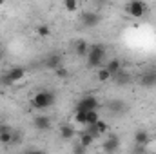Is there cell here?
Instances as JSON below:
<instances>
[{"instance_id":"cell-11","label":"cell","mask_w":156,"mask_h":154,"mask_svg":"<svg viewBox=\"0 0 156 154\" xmlns=\"http://www.w3.org/2000/svg\"><path fill=\"white\" fill-rule=\"evenodd\" d=\"M105 69H107V73L111 75V78H115L118 73L122 71V62H120L118 58H113V60H109V62H107Z\"/></svg>"},{"instance_id":"cell-31","label":"cell","mask_w":156,"mask_h":154,"mask_svg":"<svg viewBox=\"0 0 156 154\" xmlns=\"http://www.w3.org/2000/svg\"><path fill=\"white\" fill-rule=\"evenodd\" d=\"M149 154H156V152H149Z\"/></svg>"},{"instance_id":"cell-16","label":"cell","mask_w":156,"mask_h":154,"mask_svg":"<svg viewBox=\"0 0 156 154\" xmlns=\"http://www.w3.org/2000/svg\"><path fill=\"white\" fill-rule=\"evenodd\" d=\"M93 142H94V138H93L89 132H82V134H80V145H83L85 149H87L89 145H93Z\"/></svg>"},{"instance_id":"cell-32","label":"cell","mask_w":156,"mask_h":154,"mask_svg":"<svg viewBox=\"0 0 156 154\" xmlns=\"http://www.w3.org/2000/svg\"><path fill=\"white\" fill-rule=\"evenodd\" d=\"M2 4H4V2H0V5H2Z\"/></svg>"},{"instance_id":"cell-2","label":"cell","mask_w":156,"mask_h":154,"mask_svg":"<svg viewBox=\"0 0 156 154\" xmlns=\"http://www.w3.org/2000/svg\"><path fill=\"white\" fill-rule=\"evenodd\" d=\"M53 103H55V93L53 91H40V93H37L33 96V100H31V105L35 109H40V111L51 107Z\"/></svg>"},{"instance_id":"cell-4","label":"cell","mask_w":156,"mask_h":154,"mask_svg":"<svg viewBox=\"0 0 156 154\" xmlns=\"http://www.w3.org/2000/svg\"><path fill=\"white\" fill-rule=\"evenodd\" d=\"M125 9H127V13H129L131 16L140 18V16L145 15V11H147V4L142 2V0H133V2H129V4L125 5Z\"/></svg>"},{"instance_id":"cell-30","label":"cell","mask_w":156,"mask_h":154,"mask_svg":"<svg viewBox=\"0 0 156 154\" xmlns=\"http://www.w3.org/2000/svg\"><path fill=\"white\" fill-rule=\"evenodd\" d=\"M2 54H4V53H2V45H0V60H2Z\"/></svg>"},{"instance_id":"cell-21","label":"cell","mask_w":156,"mask_h":154,"mask_svg":"<svg viewBox=\"0 0 156 154\" xmlns=\"http://www.w3.org/2000/svg\"><path fill=\"white\" fill-rule=\"evenodd\" d=\"M96 78H98V82H102V83H104V82L111 80V75H109V73H107V69L104 67V69H100V71L96 73Z\"/></svg>"},{"instance_id":"cell-19","label":"cell","mask_w":156,"mask_h":154,"mask_svg":"<svg viewBox=\"0 0 156 154\" xmlns=\"http://www.w3.org/2000/svg\"><path fill=\"white\" fill-rule=\"evenodd\" d=\"M98 120H100L98 111H89V113H87V125H96Z\"/></svg>"},{"instance_id":"cell-13","label":"cell","mask_w":156,"mask_h":154,"mask_svg":"<svg viewBox=\"0 0 156 154\" xmlns=\"http://www.w3.org/2000/svg\"><path fill=\"white\" fill-rule=\"evenodd\" d=\"M60 138L62 140H73L75 138V129H73V125H62L60 127Z\"/></svg>"},{"instance_id":"cell-14","label":"cell","mask_w":156,"mask_h":154,"mask_svg":"<svg viewBox=\"0 0 156 154\" xmlns=\"http://www.w3.org/2000/svg\"><path fill=\"white\" fill-rule=\"evenodd\" d=\"M60 64H62V56H60V54H51V56L45 60V65H47L49 69H58Z\"/></svg>"},{"instance_id":"cell-18","label":"cell","mask_w":156,"mask_h":154,"mask_svg":"<svg viewBox=\"0 0 156 154\" xmlns=\"http://www.w3.org/2000/svg\"><path fill=\"white\" fill-rule=\"evenodd\" d=\"M35 31H37V35H38V37H42V38H45V37H49V35H51V29H49V26H45V24L38 26Z\"/></svg>"},{"instance_id":"cell-20","label":"cell","mask_w":156,"mask_h":154,"mask_svg":"<svg viewBox=\"0 0 156 154\" xmlns=\"http://www.w3.org/2000/svg\"><path fill=\"white\" fill-rule=\"evenodd\" d=\"M64 7H66V11H69V13H75V11H78V2L76 0H66V2H64Z\"/></svg>"},{"instance_id":"cell-12","label":"cell","mask_w":156,"mask_h":154,"mask_svg":"<svg viewBox=\"0 0 156 154\" xmlns=\"http://www.w3.org/2000/svg\"><path fill=\"white\" fill-rule=\"evenodd\" d=\"M149 132L147 131H144V129H140V131H136L134 132V145H142V147H145L147 143H149Z\"/></svg>"},{"instance_id":"cell-9","label":"cell","mask_w":156,"mask_h":154,"mask_svg":"<svg viewBox=\"0 0 156 154\" xmlns=\"http://www.w3.org/2000/svg\"><path fill=\"white\" fill-rule=\"evenodd\" d=\"M33 125H35L37 131H49L51 129V120H49V116H35Z\"/></svg>"},{"instance_id":"cell-17","label":"cell","mask_w":156,"mask_h":154,"mask_svg":"<svg viewBox=\"0 0 156 154\" xmlns=\"http://www.w3.org/2000/svg\"><path fill=\"white\" fill-rule=\"evenodd\" d=\"M75 121L80 125H87V113L83 111H75Z\"/></svg>"},{"instance_id":"cell-15","label":"cell","mask_w":156,"mask_h":154,"mask_svg":"<svg viewBox=\"0 0 156 154\" xmlns=\"http://www.w3.org/2000/svg\"><path fill=\"white\" fill-rule=\"evenodd\" d=\"M87 51H89V44L85 40H78L75 45V53L78 56H87Z\"/></svg>"},{"instance_id":"cell-10","label":"cell","mask_w":156,"mask_h":154,"mask_svg":"<svg viewBox=\"0 0 156 154\" xmlns=\"http://www.w3.org/2000/svg\"><path fill=\"white\" fill-rule=\"evenodd\" d=\"M140 83L144 87H154L156 85V71H147L140 78Z\"/></svg>"},{"instance_id":"cell-8","label":"cell","mask_w":156,"mask_h":154,"mask_svg":"<svg viewBox=\"0 0 156 154\" xmlns=\"http://www.w3.org/2000/svg\"><path fill=\"white\" fill-rule=\"evenodd\" d=\"M5 76L9 78L11 83H16V82H20L22 78L26 76V69H24V67H11V69L5 73Z\"/></svg>"},{"instance_id":"cell-25","label":"cell","mask_w":156,"mask_h":154,"mask_svg":"<svg viewBox=\"0 0 156 154\" xmlns=\"http://www.w3.org/2000/svg\"><path fill=\"white\" fill-rule=\"evenodd\" d=\"M73 154H85V147L83 145H80V142L73 145Z\"/></svg>"},{"instance_id":"cell-3","label":"cell","mask_w":156,"mask_h":154,"mask_svg":"<svg viewBox=\"0 0 156 154\" xmlns=\"http://www.w3.org/2000/svg\"><path fill=\"white\" fill-rule=\"evenodd\" d=\"M98 98L96 96H83L80 102L76 103V111H83V113H89V111H98Z\"/></svg>"},{"instance_id":"cell-1","label":"cell","mask_w":156,"mask_h":154,"mask_svg":"<svg viewBox=\"0 0 156 154\" xmlns=\"http://www.w3.org/2000/svg\"><path fill=\"white\" fill-rule=\"evenodd\" d=\"M105 58V45L102 44H93L89 45V51H87V65L89 67H98Z\"/></svg>"},{"instance_id":"cell-28","label":"cell","mask_w":156,"mask_h":154,"mask_svg":"<svg viewBox=\"0 0 156 154\" xmlns=\"http://www.w3.org/2000/svg\"><path fill=\"white\" fill-rule=\"evenodd\" d=\"M133 154H145V147H142V145H134Z\"/></svg>"},{"instance_id":"cell-22","label":"cell","mask_w":156,"mask_h":154,"mask_svg":"<svg viewBox=\"0 0 156 154\" xmlns=\"http://www.w3.org/2000/svg\"><path fill=\"white\" fill-rule=\"evenodd\" d=\"M94 127H96V129H98V132H100V134H105V132H107V131H109V125H107V123H105V121H104V120H98V121H96V125H94Z\"/></svg>"},{"instance_id":"cell-6","label":"cell","mask_w":156,"mask_h":154,"mask_svg":"<svg viewBox=\"0 0 156 154\" xmlns=\"http://www.w3.org/2000/svg\"><path fill=\"white\" fill-rule=\"evenodd\" d=\"M102 149H104L105 154H115L120 149V138H118L116 134H107V140L104 142Z\"/></svg>"},{"instance_id":"cell-24","label":"cell","mask_w":156,"mask_h":154,"mask_svg":"<svg viewBox=\"0 0 156 154\" xmlns=\"http://www.w3.org/2000/svg\"><path fill=\"white\" fill-rule=\"evenodd\" d=\"M115 78H116L118 83H127V82H129V73H125V71H120V73H118Z\"/></svg>"},{"instance_id":"cell-26","label":"cell","mask_w":156,"mask_h":154,"mask_svg":"<svg viewBox=\"0 0 156 154\" xmlns=\"http://www.w3.org/2000/svg\"><path fill=\"white\" fill-rule=\"evenodd\" d=\"M87 132H89V134H91V136H93L94 140H96V138L100 136V132H98V129H96L94 125H89V129H87Z\"/></svg>"},{"instance_id":"cell-7","label":"cell","mask_w":156,"mask_h":154,"mask_svg":"<svg viewBox=\"0 0 156 154\" xmlns=\"http://www.w3.org/2000/svg\"><path fill=\"white\" fill-rule=\"evenodd\" d=\"M13 143V129L5 123L0 125V145H11Z\"/></svg>"},{"instance_id":"cell-27","label":"cell","mask_w":156,"mask_h":154,"mask_svg":"<svg viewBox=\"0 0 156 154\" xmlns=\"http://www.w3.org/2000/svg\"><path fill=\"white\" fill-rule=\"evenodd\" d=\"M56 76L58 78H67V69H66V67H58V69H56Z\"/></svg>"},{"instance_id":"cell-5","label":"cell","mask_w":156,"mask_h":154,"mask_svg":"<svg viewBox=\"0 0 156 154\" xmlns=\"http://www.w3.org/2000/svg\"><path fill=\"white\" fill-rule=\"evenodd\" d=\"M80 20H82V24L85 26V27H96L98 24H100V15L98 13H93V11H83L82 15H80Z\"/></svg>"},{"instance_id":"cell-29","label":"cell","mask_w":156,"mask_h":154,"mask_svg":"<svg viewBox=\"0 0 156 154\" xmlns=\"http://www.w3.org/2000/svg\"><path fill=\"white\" fill-rule=\"evenodd\" d=\"M27 154H47L45 151H40V149H35V151H29Z\"/></svg>"},{"instance_id":"cell-23","label":"cell","mask_w":156,"mask_h":154,"mask_svg":"<svg viewBox=\"0 0 156 154\" xmlns=\"http://www.w3.org/2000/svg\"><path fill=\"white\" fill-rule=\"evenodd\" d=\"M109 109H111V111H122V109H123V102H122V100H113V102H111V103H109Z\"/></svg>"}]
</instances>
